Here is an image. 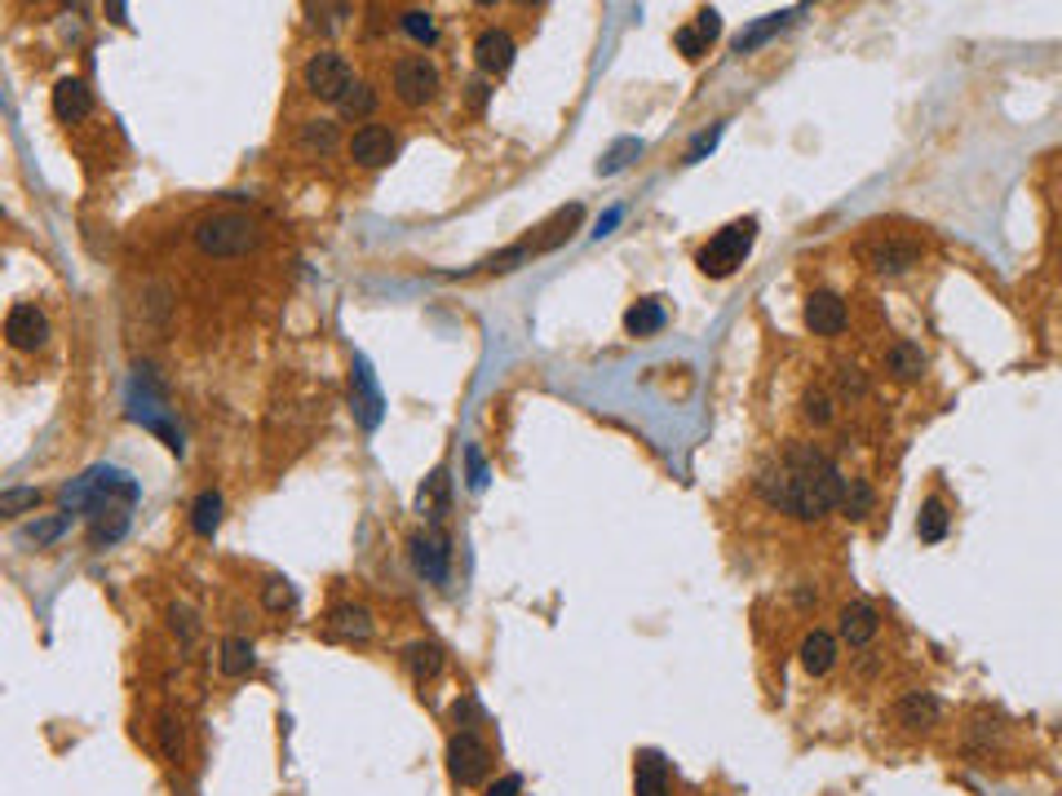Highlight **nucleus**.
I'll use <instances>...</instances> for the list:
<instances>
[{
  "label": "nucleus",
  "mask_w": 1062,
  "mask_h": 796,
  "mask_svg": "<svg viewBox=\"0 0 1062 796\" xmlns=\"http://www.w3.org/2000/svg\"><path fill=\"white\" fill-rule=\"evenodd\" d=\"M758 492L771 509H780L797 523H819L824 514H833L841 505L846 478H841L837 461L828 452H819L815 443H789L784 456L758 474Z\"/></svg>",
  "instance_id": "obj_1"
},
{
  "label": "nucleus",
  "mask_w": 1062,
  "mask_h": 796,
  "mask_svg": "<svg viewBox=\"0 0 1062 796\" xmlns=\"http://www.w3.org/2000/svg\"><path fill=\"white\" fill-rule=\"evenodd\" d=\"M107 501H129V505H138L142 501V487H138V478L133 474H125V470H116V465H89L81 478H72L67 487H63V514H94L98 505H107Z\"/></svg>",
  "instance_id": "obj_2"
},
{
  "label": "nucleus",
  "mask_w": 1062,
  "mask_h": 796,
  "mask_svg": "<svg viewBox=\"0 0 1062 796\" xmlns=\"http://www.w3.org/2000/svg\"><path fill=\"white\" fill-rule=\"evenodd\" d=\"M195 244L204 257H248L261 248V226L248 213L217 208L195 222Z\"/></svg>",
  "instance_id": "obj_3"
},
{
  "label": "nucleus",
  "mask_w": 1062,
  "mask_h": 796,
  "mask_svg": "<svg viewBox=\"0 0 1062 796\" xmlns=\"http://www.w3.org/2000/svg\"><path fill=\"white\" fill-rule=\"evenodd\" d=\"M753 244H758V217H740V222L722 226L714 239L699 248L695 266H699L708 279H727V275H736V270L744 266V257L753 252Z\"/></svg>",
  "instance_id": "obj_4"
},
{
  "label": "nucleus",
  "mask_w": 1062,
  "mask_h": 796,
  "mask_svg": "<svg viewBox=\"0 0 1062 796\" xmlns=\"http://www.w3.org/2000/svg\"><path fill=\"white\" fill-rule=\"evenodd\" d=\"M301 85H305V94L319 98V103H341L360 80H354V67H350V58H345L341 50H319V54L305 58Z\"/></svg>",
  "instance_id": "obj_5"
},
{
  "label": "nucleus",
  "mask_w": 1062,
  "mask_h": 796,
  "mask_svg": "<svg viewBox=\"0 0 1062 796\" xmlns=\"http://www.w3.org/2000/svg\"><path fill=\"white\" fill-rule=\"evenodd\" d=\"M390 85H395V98L404 103V107H430L435 98H439V89H443V72H439V63L435 58H426V54H408V58H399L395 67H390Z\"/></svg>",
  "instance_id": "obj_6"
},
{
  "label": "nucleus",
  "mask_w": 1062,
  "mask_h": 796,
  "mask_svg": "<svg viewBox=\"0 0 1062 796\" xmlns=\"http://www.w3.org/2000/svg\"><path fill=\"white\" fill-rule=\"evenodd\" d=\"M492 747L479 739V730H457L448 739V774L461 783V787H479L487 774H492Z\"/></svg>",
  "instance_id": "obj_7"
},
{
  "label": "nucleus",
  "mask_w": 1062,
  "mask_h": 796,
  "mask_svg": "<svg viewBox=\"0 0 1062 796\" xmlns=\"http://www.w3.org/2000/svg\"><path fill=\"white\" fill-rule=\"evenodd\" d=\"M350 412H354V421H360L368 434L382 426V417H386V394H382V385H377V372H373V363L364 358V354H354V363H350Z\"/></svg>",
  "instance_id": "obj_8"
},
{
  "label": "nucleus",
  "mask_w": 1062,
  "mask_h": 796,
  "mask_svg": "<svg viewBox=\"0 0 1062 796\" xmlns=\"http://www.w3.org/2000/svg\"><path fill=\"white\" fill-rule=\"evenodd\" d=\"M921 244L912 239V235H872L863 248H859V257L877 270V275H903V270H912L916 261H921Z\"/></svg>",
  "instance_id": "obj_9"
},
{
  "label": "nucleus",
  "mask_w": 1062,
  "mask_h": 796,
  "mask_svg": "<svg viewBox=\"0 0 1062 796\" xmlns=\"http://www.w3.org/2000/svg\"><path fill=\"white\" fill-rule=\"evenodd\" d=\"M345 151H350L354 164H364V169H386L399 155V138L386 125H364V129H354Z\"/></svg>",
  "instance_id": "obj_10"
},
{
  "label": "nucleus",
  "mask_w": 1062,
  "mask_h": 796,
  "mask_svg": "<svg viewBox=\"0 0 1062 796\" xmlns=\"http://www.w3.org/2000/svg\"><path fill=\"white\" fill-rule=\"evenodd\" d=\"M408 553H412V567H417L430 584H448V576H452V549H448V540H443L439 531H417V536L408 540Z\"/></svg>",
  "instance_id": "obj_11"
},
{
  "label": "nucleus",
  "mask_w": 1062,
  "mask_h": 796,
  "mask_svg": "<svg viewBox=\"0 0 1062 796\" xmlns=\"http://www.w3.org/2000/svg\"><path fill=\"white\" fill-rule=\"evenodd\" d=\"M6 341L14 349H41L50 341V319L41 314V305L32 301H19L10 314H6Z\"/></svg>",
  "instance_id": "obj_12"
},
{
  "label": "nucleus",
  "mask_w": 1062,
  "mask_h": 796,
  "mask_svg": "<svg viewBox=\"0 0 1062 796\" xmlns=\"http://www.w3.org/2000/svg\"><path fill=\"white\" fill-rule=\"evenodd\" d=\"M323 633L332 642H368L373 637V611L364 602H336L323 620Z\"/></svg>",
  "instance_id": "obj_13"
},
{
  "label": "nucleus",
  "mask_w": 1062,
  "mask_h": 796,
  "mask_svg": "<svg viewBox=\"0 0 1062 796\" xmlns=\"http://www.w3.org/2000/svg\"><path fill=\"white\" fill-rule=\"evenodd\" d=\"M514 36L509 32H501V28H487V32H479V41H474V63H479V72L483 76H505L509 67H514Z\"/></svg>",
  "instance_id": "obj_14"
},
{
  "label": "nucleus",
  "mask_w": 1062,
  "mask_h": 796,
  "mask_svg": "<svg viewBox=\"0 0 1062 796\" xmlns=\"http://www.w3.org/2000/svg\"><path fill=\"white\" fill-rule=\"evenodd\" d=\"M846 301L837 297V292H828V288H819V292H811L806 297V327L815 332V336H837V332H846Z\"/></svg>",
  "instance_id": "obj_15"
},
{
  "label": "nucleus",
  "mask_w": 1062,
  "mask_h": 796,
  "mask_svg": "<svg viewBox=\"0 0 1062 796\" xmlns=\"http://www.w3.org/2000/svg\"><path fill=\"white\" fill-rule=\"evenodd\" d=\"M129 501H107L89 514V545L94 549H107V545H120L129 536Z\"/></svg>",
  "instance_id": "obj_16"
},
{
  "label": "nucleus",
  "mask_w": 1062,
  "mask_h": 796,
  "mask_svg": "<svg viewBox=\"0 0 1062 796\" xmlns=\"http://www.w3.org/2000/svg\"><path fill=\"white\" fill-rule=\"evenodd\" d=\"M54 116H58L63 125L89 120V116H94V94H89V85L76 80V76L58 80V85H54Z\"/></svg>",
  "instance_id": "obj_17"
},
{
  "label": "nucleus",
  "mask_w": 1062,
  "mask_h": 796,
  "mask_svg": "<svg viewBox=\"0 0 1062 796\" xmlns=\"http://www.w3.org/2000/svg\"><path fill=\"white\" fill-rule=\"evenodd\" d=\"M633 796H673L668 761L659 752H637L633 756Z\"/></svg>",
  "instance_id": "obj_18"
},
{
  "label": "nucleus",
  "mask_w": 1062,
  "mask_h": 796,
  "mask_svg": "<svg viewBox=\"0 0 1062 796\" xmlns=\"http://www.w3.org/2000/svg\"><path fill=\"white\" fill-rule=\"evenodd\" d=\"M806 10L797 6V10H780V14H766V19H758L753 28H744L740 36H736V54H753V50H762L771 36H780V32H789L797 19H802Z\"/></svg>",
  "instance_id": "obj_19"
},
{
  "label": "nucleus",
  "mask_w": 1062,
  "mask_h": 796,
  "mask_svg": "<svg viewBox=\"0 0 1062 796\" xmlns=\"http://www.w3.org/2000/svg\"><path fill=\"white\" fill-rule=\"evenodd\" d=\"M877 628H881V615H877L872 602H846L841 606V637L850 646H868L877 637Z\"/></svg>",
  "instance_id": "obj_20"
},
{
  "label": "nucleus",
  "mask_w": 1062,
  "mask_h": 796,
  "mask_svg": "<svg viewBox=\"0 0 1062 796\" xmlns=\"http://www.w3.org/2000/svg\"><path fill=\"white\" fill-rule=\"evenodd\" d=\"M664 323H668V310H664L659 297H642V301H633L624 310V332L629 336H655Z\"/></svg>",
  "instance_id": "obj_21"
},
{
  "label": "nucleus",
  "mask_w": 1062,
  "mask_h": 796,
  "mask_svg": "<svg viewBox=\"0 0 1062 796\" xmlns=\"http://www.w3.org/2000/svg\"><path fill=\"white\" fill-rule=\"evenodd\" d=\"M938 717H943V703L930 690H912L899 699V721L912 730H930V725H938Z\"/></svg>",
  "instance_id": "obj_22"
},
{
  "label": "nucleus",
  "mask_w": 1062,
  "mask_h": 796,
  "mask_svg": "<svg viewBox=\"0 0 1062 796\" xmlns=\"http://www.w3.org/2000/svg\"><path fill=\"white\" fill-rule=\"evenodd\" d=\"M886 367H890L894 380H921V372H925V349H921L916 341H894L890 354H886Z\"/></svg>",
  "instance_id": "obj_23"
},
{
  "label": "nucleus",
  "mask_w": 1062,
  "mask_h": 796,
  "mask_svg": "<svg viewBox=\"0 0 1062 796\" xmlns=\"http://www.w3.org/2000/svg\"><path fill=\"white\" fill-rule=\"evenodd\" d=\"M580 222H584V208H580V204H567V208H562V213H558L549 226H540L545 235L532 244V252H554L558 244H567V239H571V230H576Z\"/></svg>",
  "instance_id": "obj_24"
},
{
  "label": "nucleus",
  "mask_w": 1062,
  "mask_h": 796,
  "mask_svg": "<svg viewBox=\"0 0 1062 796\" xmlns=\"http://www.w3.org/2000/svg\"><path fill=\"white\" fill-rule=\"evenodd\" d=\"M837 664V642H833V633H811L806 642H802V668L811 673V677H824L828 668Z\"/></svg>",
  "instance_id": "obj_25"
},
{
  "label": "nucleus",
  "mask_w": 1062,
  "mask_h": 796,
  "mask_svg": "<svg viewBox=\"0 0 1062 796\" xmlns=\"http://www.w3.org/2000/svg\"><path fill=\"white\" fill-rule=\"evenodd\" d=\"M297 142H301V151H310V155H332V151L341 147V133H336L332 120H301Z\"/></svg>",
  "instance_id": "obj_26"
},
{
  "label": "nucleus",
  "mask_w": 1062,
  "mask_h": 796,
  "mask_svg": "<svg viewBox=\"0 0 1062 796\" xmlns=\"http://www.w3.org/2000/svg\"><path fill=\"white\" fill-rule=\"evenodd\" d=\"M253 664H257V650H253L248 637H226V642H222V655H217L222 677H248Z\"/></svg>",
  "instance_id": "obj_27"
},
{
  "label": "nucleus",
  "mask_w": 1062,
  "mask_h": 796,
  "mask_svg": "<svg viewBox=\"0 0 1062 796\" xmlns=\"http://www.w3.org/2000/svg\"><path fill=\"white\" fill-rule=\"evenodd\" d=\"M404 664H408V673H412L417 681H430V677L443 673V650H439L435 642H412V646L404 650Z\"/></svg>",
  "instance_id": "obj_28"
},
{
  "label": "nucleus",
  "mask_w": 1062,
  "mask_h": 796,
  "mask_svg": "<svg viewBox=\"0 0 1062 796\" xmlns=\"http://www.w3.org/2000/svg\"><path fill=\"white\" fill-rule=\"evenodd\" d=\"M217 523H222V496H217V492H200L195 505H191V531L204 536V540H213Z\"/></svg>",
  "instance_id": "obj_29"
},
{
  "label": "nucleus",
  "mask_w": 1062,
  "mask_h": 796,
  "mask_svg": "<svg viewBox=\"0 0 1062 796\" xmlns=\"http://www.w3.org/2000/svg\"><path fill=\"white\" fill-rule=\"evenodd\" d=\"M448 492H452V483H448V470H435L430 478H426V487H421V496H417V505H421V514H430L435 523L448 514Z\"/></svg>",
  "instance_id": "obj_30"
},
{
  "label": "nucleus",
  "mask_w": 1062,
  "mask_h": 796,
  "mask_svg": "<svg viewBox=\"0 0 1062 796\" xmlns=\"http://www.w3.org/2000/svg\"><path fill=\"white\" fill-rule=\"evenodd\" d=\"M947 509H943V501H925L921 505V514H916V536H921V545H938L943 536H947Z\"/></svg>",
  "instance_id": "obj_31"
},
{
  "label": "nucleus",
  "mask_w": 1062,
  "mask_h": 796,
  "mask_svg": "<svg viewBox=\"0 0 1062 796\" xmlns=\"http://www.w3.org/2000/svg\"><path fill=\"white\" fill-rule=\"evenodd\" d=\"M336 111H341L345 120H368V116L377 111V89H373L368 80H360V85H354V89L336 103Z\"/></svg>",
  "instance_id": "obj_32"
},
{
  "label": "nucleus",
  "mask_w": 1062,
  "mask_h": 796,
  "mask_svg": "<svg viewBox=\"0 0 1062 796\" xmlns=\"http://www.w3.org/2000/svg\"><path fill=\"white\" fill-rule=\"evenodd\" d=\"M642 155V138H620L602 160H598V173L602 178H611V173H620V169H629L633 160Z\"/></svg>",
  "instance_id": "obj_33"
},
{
  "label": "nucleus",
  "mask_w": 1062,
  "mask_h": 796,
  "mask_svg": "<svg viewBox=\"0 0 1062 796\" xmlns=\"http://www.w3.org/2000/svg\"><path fill=\"white\" fill-rule=\"evenodd\" d=\"M841 509H846V518H868V514H872V487H868L863 478H846Z\"/></svg>",
  "instance_id": "obj_34"
},
{
  "label": "nucleus",
  "mask_w": 1062,
  "mask_h": 796,
  "mask_svg": "<svg viewBox=\"0 0 1062 796\" xmlns=\"http://www.w3.org/2000/svg\"><path fill=\"white\" fill-rule=\"evenodd\" d=\"M36 505H41L36 487H6V492H0V514H6V518H19V514H28Z\"/></svg>",
  "instance_id": "obj_35"
},
{
  "label": "nucleus",
  "mask_w": 1062,
  "mask_h": 796,
  "mask_svg": "<svg viewBox=\"0 0 1062 796\" xmlns=\"http://www.w3.org/2000/svg\"><path fill=\"white\" fill-rule=\"evenodd\" d=\"M802 417L811 426H828L833 421V394L828 389H806L802 394Z\"/></svg>",
  "instance_id": "obj_36"
},
{
  "label": "nucleus",
  "mask_w": 1062,
  "mask_h": 796,
  "mask_svg": "<svg viewBox=\"0 0 1062 796\" xmlns=\"http://www.w3.org/2000/svg\"><path fill=\"white\" fill-rule=\"evenodd\" d=\"M404 32L412 36V41H421V45H435L439 41V28H435V14H426V10H408L404 19Z\"/></svg>",
  "instance_id": "obj_37"
},
{
  "label": "nucleus",
  "mask_w": 1062,
  "mask_h": 796,
  "mask_svg": "<svg viewBox=\"0 0 1062 796\" xmlns=\"http://www.w3.org/2000/svg\"><path fill=\"white\" fill-rule=\"evenodd\" d=\"M72 518L76 514H58V518H45V523H32L28 531H23V540H32V545H54L67 527H72Z\"/></svg>",
  "instance_id": "obj_38"
},
{
  "label": "nucleus",
  "mask_w": 1062,
  "mask_h": 796,
  "mask_svg": "<svg viewBox=\"0 0 1062 796\" xmlns=\"http://www.w3.org/2000/svg\"><path fill=\"white\" fill-rule=\"evenodd\" d=\"M261 602H266V611H275V615H279V611H292V606H297V589H292L288 580L275 576V580H266Z\"/></svg>",
  "instance_id": "obj_39"
},
{
  "label": "nucleus",
  "mask_w": 1062,
  "mask_h": 796,
  "mask_svg": "<svg viewBox=\"0 0 1062 796\" xmlns=\"http://www.w3.org/2000/svg\"><path fill=\"white\" fill-rule=\"evenodd\" d=\"M155 730H160V752H164L169 761H182V721H178L173 712H164Z\"/></svg>",
  "instance_id": "obj_40"
},
{
  "label": "nucleus",
  "mask_w": 1062,
  "mask_h": 796,
  "mask_svg": "<svg viewBox=\"0 0 1062 796\" xmlns=\"http://www.w3.org/2000/svg\"><path fill=\"white\" fill-rule=\"evenodd\" d=\"M673 45H677V54L690 58V63H699V58L708 54V41L699 36V28H677V32H673Z\"/></svg>",
  "instance_id": "obj_41"
},
{
  "label": "nucleus",
  "mask_w": 1062,
  "mask_h": 796,
  "mask_svg": "<svg viewBox=\"0 0 1062 796\" xmlns=\"http://www.w3.org/2000/svg\"><path fill=\"white\" fill-rule=\"evenodd\" d=\"M465 470H470V487H474V492H483L492 474H487V461H483V452H479L474 443L465 448Z\"/></svg>",
  "instance_id": "obj_42"
},
{
  "label": "nucleus",
  "mask_w": 1062,
  "mask_h": 796,
  "mask_svg": "<svg viewBox=\"0 0 1062 796\" xmlns=\"http://www.w3.org/2000/svg\"><path fill=\"white\" fill-rule=\"evenodd\" d=\"M718 138H722V125H714V129H708V133H699V138H695V147L686 151V164H699V160H704L708 151L718 147Z\"/></svg>",
  "instance_id": "obj_43"
},
{
  "label": "nucleus",
  "mask_w": 1062,
  "mask_h": 796,
  "mask_svg": "<svg viewBox=\"0 0 1062 796\" xmlns=\"http://www.w3.org/2000/svg\"><path fill=\"white\" fill-rule=\"evenodd\" d=\"M695 28H699V36H704L708 45H714V41H718V32H722V19H718V10H699V14H695Z\"/></svg>",
  "instance_id": "obj_44"
},
{
  "label": "nucleus",
  "mask_w": 1062,
  "mask_h": 796,
  "mask_svg": "<svg viewBox=\"0 0 1062 796\" xmlns=\"http://www.w3.org/2000/svg\"><path fill=\"white\" fill-rule=\"evenodd\" d=\"M841 389H846L850 398H863V394H868V376H863L859 367L846 363V367H841Z\"/></svg>",
  "instance_id": "obj_45"
},
{
  "label": "nucleus",
  "mask_w": 1062,
  "mask_h": 796,
  "mask_svg": "<svg viewBox=\"0 0 1062 796\" xmlns=\"http://www.w3.org/2000/svg\"><path fill=\"white\" fill-rule=\"evenodd\" d=\"M483 796H523V774H501L496 783H487Z\"/></svg>",
  "instance_id": "obj_46"
},
{
  "label": "nucleus",
  "mask_w": 1062,
  "mask_h": 796,
  "mask_svg": "<svg viewBox=\"0 0 1062 796\" xmlns=\"http://www.w3.org/2000/svg\"><path fill=\"white\" fill-rule=\"evenodd\" d=\"M173 628H182V637L191 642V633H195V620H191V611H186V606H173Z\"/></svg>",
  "instance_id": "obj_47"
},
{
  "label": "nucleus",
  "mask_w": 1062,
  "mask_h": 796,
  "mask_svg": "<svg viewBox=\"0 0 1062 796\" xmlns=\"http://www.w3.org/2000/svg\"><path fill=\"white\" fill-rule=\"evenodd\" d=\"M615 222H620V208H607V213L598 217V230H593V235H611V226H615Z\"/></svg>",
  "instance_id": "obj_48"
},
{
  "label": "nucleus",
  "mask_w": 1062,
  "mask_h": 796,
  "mask_svg": "<svg viewBox=\"0 0 1062 796\" xmlns=\"http://www.w3.org/2000/svg\"><path fill=\"white\" fill-rule=\"evenodd\" d=\"M470 103H474V107L487 103V85H483V80H470Z\"/></svg>",
  "instance_id": "obj_49"
},
{
  "label": "nucleus",
  "mask_w": 1062,
  "mask_h": 796,
  "mask_svg": "<svg viewBox=\"0 0 1062 796\" xmlns=\"http://www.w3.org/2000/svg\"><path fill=\"white\" fill-rule=\"evenodd\" d=\"M125 14H129V10H125V6H111V23H120V28H125V23H129V19H125Z\"/></svg>",
  "instance_id": "obj_50"
}]
</instances>
